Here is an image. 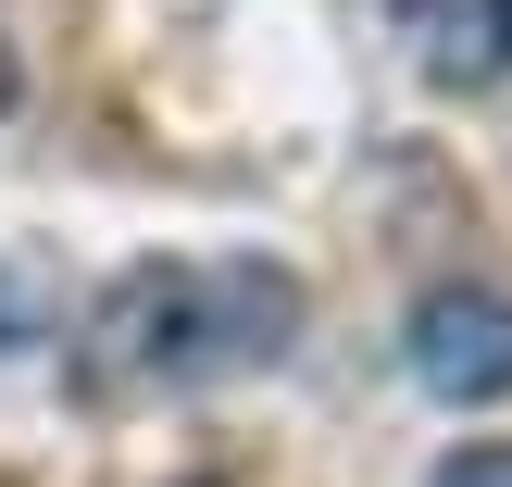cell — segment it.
Returning a JSON list of instances; mask_svg holds the SVG:
<instances>
[{
	"instance_id": "obj_4",
	"label": "cell",
	"mask_w": 512,
	"mask_h": 487,
	"mask_svg": "<svg viewBox=\"0 0 512 487\" xmlns=\"http://www.w3.org/2000/svg\"><path fill=\"white\" fill-rule=\"evenodd\" d=\"M0 113H13V50H0Z\"/></svg>"
},
{
	"instance_id": "obj_2",
	"label": "cell",
	"mask_w": 512,
	"mask_h": 487,
	"mask_svg": "<svg viewBox=\"0 0 512 487\" xmlns=\"http://www.w3.org/2000/svg\"><path fill=\"white\" fill-rule=\"evenodd\" d=\"M413 388L450 400V413H488V400H512V288H425L413 300Z\"/></svg>"
},
{
	"instance_id": "obj_3",
	"label": "cell",
	"mask_w": 512,
	"mask_h": 487,
	"mask_svg": "<svg viewBox=\"0 0 512 487\" xmlns=\"http://www.w3.org/2000/svg\"><path fill=\"white\" fill-rule=\"evenodd\" d=\"M438 487H512V438H475V450H450Z\"/></svg>"
},
{
	"instance_id": "obj_1",
	"label": "cell",
	"mask_w": 512,
	"mask_h": 487,
	"mask_svg": "<svg viewBox=\"0 0 512 487\" xmlns=\"http://www.w3.org/2000/svg\"><path fill=\"white\" fill-rule=\"evenodd\" d=\"M300 338V275L263 263V250H175V263H125L100 288L88 338H75V375L100 400L138 388H213V375L288 363Z\"/></svg>"
}]
</instances>
